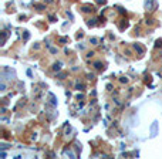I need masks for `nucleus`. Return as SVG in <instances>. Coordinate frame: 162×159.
I'll return each mask as SVG.
<instances>
[{
  "instance_id": "obj_6",
  "label": "nucleus",
  "mask_w": 162,
  "mask_h": 159,
  "mask_svg": "<svg viewBox=\"0 0 162 159\" xmlns=\"http://www.w3.org/2000/svg\"><path fill=\"white\" fill-rule=\"evenodd\" d=\"M84 88V85L83 84H77V89H83Z\"/></svg>"
},
{
  "instance_id": "obj_1",
  "label": "nucleus",
  "mask_w": 162,
  "mask_h": 159,
  "mask_svg": "<svg viewBox=\"0 0 162 159\" xmlns=\"http://www.w3.org/2000/svg\"><path fill=\"white\" fill-rule=\"evenodd\" d=\"M152 6H154V0H145V9L147 10H152Z\"/></svg>"
},
{
  "instance_id": "obj_8",
  "label": "nucleus",
  "mask_w": 162,
  "mask_h": 159,
  "mask_svg": "<svg viewBox=\"0 0 162 159\" xmlns=\"http://www.w3.org/2000/svg\"><path fill=\"white\" fill-rule=\"evenodd\" d=\"M97 1H100V3H101V1H103V3H105V0H97Z\"/></svg>"
},
{
  "instance_id": "obj_5",
  "label": "nucleus",
  "mask_w": 162,
  "mask_h": 159,
  "mask_svg": "<svg viewBox=\"0 0 162 159\" xmlns=\"http://www.w3.org/2000/svg\"><path fill=\"white\" fill-rule=\"evenodd\" d=\"M90 41L92 43V44H97V43H98V40H97V38H91Z\"/></svg>"
},
{
  "instance_id": "obj_3",
  "label": "nucleus",
  "mask_w": 162,
  "mask_h": 159,
  "mask_svg": "<svg viewBox=\"0 0 162 159\" xmlns=\"http://www.w3.org/2000/svg\"><path fill=\"white\" fill-rule=\"evenodd\" d=\"M83 12H85V13L92 12V7H90V6H84V7H83Z\"/></svg>"
},
{
  "instance_id": "obj_2",
  "label": "nucleus",
  "mask_w": 162,
  "mask_h": 159,
  "mask_svg": "<svg viewBox=\"0 0 162 159\" xmlns=\"http://www.w3.org/2000/svg\"><path fill=\"white\" fill-rule=\"evenodd\" d=\"M61 65H63V63H61V61L56 63L54 65H53V70H54V71H60V70H61Z\"/></svg>"
},
{
  "instance_id": "obj_7",
  "label": "nucleus",
  "mask_w": 162,
  "mask_h": 159,
  "mask_svg": "<svg viewBox=\"0 0 162 159\" xmlns=\"http://www.w3.org/2000/svg\"><path fill=\"white\" fill-rule=\"evenodd\" d=\"M95 68H101V63H95Z\"/></svg>"
},
{
  "instance_id": "obj_4",
  "label": "nucleus",
  "mask_w": 162,
  "mask_h": 159,
  "mask_svg": "<svg viewBox=\"0 0 162 159\" xmlns=\"http://www.w3.org/2000/svg\"><path fill=\"white\" fill-rule=\"evenodd\" d=\"M0 88H1V91H6V84L1 83V84H0Z\"/></svg>"
}]
</instances>
